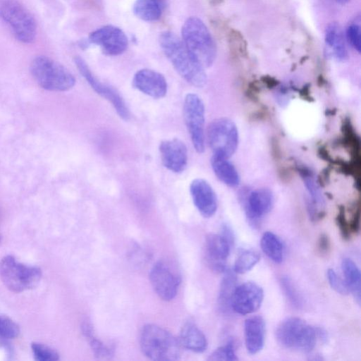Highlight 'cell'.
Segmentation results:
<instances>
[{"label":"cell","mask_w":361,"mask_h":361,"mask_svg":"<svg viewBox=\"0 0 361 361\" xmlns=\"http://www.w3.org/2000/svg\"><path fill=\"white\" fill-rule=\"evenodd\" d=\"M164 54L178 73L188 83L202 87L207 83L204 68L195 59L183 41L174 33L165 31L159 36Z\"/></svg>","instance_id":"obj_1"},{"label":"cell","mask_w":361,"mask_h":361,"mask_svg":"<svg viewBox=\"0 0 361 361\" xmlns=\"http://www.w3.org/2000/svg\"><path fill=\"white\" fill-rule=\"evenodd\" d=\"M182 41L195 58L205 68L215 61L216 47L214 40L205 24L197 17H190L184 23Z\"/></svg>","instance_id":"obj_2"},{"label":"cell","mask_w":361,"mask_h":361,"mask_svg":"<svg viewBox=\"0 0 361 361\" xmlns=\"http://www.w3.org/2000/svg\"><path fill=\"white\" fill-rule=\"evenodd\" d=\"M140 343L144 355L151 360L173 361L180 358L181 345L178 339L157 325L143 326Z\"/></svg>","instance_id":"obj_3"},{"label":"cell","mask_w":361,"mask_h":361,"mask_svg":"<svg viewBox=\"0 0 361 361\" xmlns=\"http://www.w3.org/2000/svg\"><path fill=\"white\" fill-rule=\"evenodd\" d=\"M278 343L290 350L310 353L318 339L316 328L298 317H288L283 320L276 331Z\"/></svg>","instance_id":"obj_4"},{"label":"cell","mask_w":361,"mask_h":361,"mask_svg":"<svg viewBox=\"0 0 361 361\" xmlns=\"http://www.w3.org/2000/svg\"><path fill=\"white\" fill-rule=\"evenodd\" d=\"M30 71L39 85L49 91H67L75 83L74 76L67 68L47 56L34 59Z\"/></svg>","instance_id":"obj_5"},{"label":"cell","mask_w":361,"mask_h":361,"mask_svg":"<svg viewBox=\"0 0 361 361\" xmlns=\"http://www.w3.org/2000/svg\"><path fill=\"white\" fill-rule=\"evenodd\" d=\"M0 277L5 286L15 293L36 287L42 278L39 268L22 264L11 256L3 257L0 262Z\"/></svg>","instance_id":"obj_6"},{"label":"cell","mask_w":361,"mask_h":361,"mask_svg":"<svg viewBox=\"0 0 361 361\" xmlns=\"http://www.w3.org/2000/svg\"><path fill=\"white\" fill-rule=\"evenodd\" d=\"M0 18L11 27L16 38L32 42L37 34V25L30 12L13 0L0 1Z\"/></svg>","instance_id":"obj_7"},{"label":"cell","mask_w":361,"mask_h":361,"mask_svg":"<svg viewBox=\"0 0 361 361\" xmlns=\"http://www.w3.org/2000/svg\"><path fill=\"white\" fill-rule=\"evenodd\" d=\"M207 140L213 154L229 158L238 144V132L235 124L228 118L214 120L207 130Z\"/></svg>","instance_id":"obj_8"},{"label":"cell","mask_w":361,"mask_h":361,"mask_svg":"<svg viewBox=\"0 0 361 361\" xmlns=\"http://www.w3.org/2000/svg\"><path fill=\"white\" fill-rule=\"evenodd\" d=\"M183 117L195 149L204 151V105L201 98L194 93L185 95L183 102Z\"/></svg>","instance_id":"obj_9"},{"label":"cell","mask_w":361,"mask_h":361,"mask_svg":"<svg viewBox=\"0 0 361 361\" xmlns=\"http://www.w3.org/2000/svg\"><path fill=\"white\" fill-rule=\"evenodd\" d=\"M74 62L78 71L92 90L111 104L121 118L124 121L129 120V109L119 92L113 87L99 81L81 57H75Z\"/></svg>","instance_id":"obj_10"},{"label":"cell","mask_w":361,"mask_h":361,"mask_svg":"<svg viewBox=\"0 0 361 361\" xmlns=\"http://www.w3.org/2000/svg\"><path fill=\"white\" fill-rule=\"evenodd\" d=\"M263 289L256 283L247 281L236 286L231 307L239 314L246 315L257 311L263 302Z\"/></svg>","instance_id":"obj_11"},{"label":"cell","mask_w":361,"mask_h":361,"mask_svg":"<svg viewBox=\"0 0 361 361\" xmlns=\"http://www.w3.org/2000/svg\"><path fill=\"white\" fill-rule=\"evenodd\" d=\"M90 43L99 46L104 54L117 56L128 47V38L124 32L114 25H105L93 31L90 37Z\"/></svg>","instance_id":"obj_12"},{"label":"cell","mask_w":361,"mask_h":361,"mask_svg":"<svg viewBox=\"0 0 361 361\" xmlns=\"http://www.w3.org/2000/svg\"><path fill=\"white\" fill-rule=\"evenodd\" d=\"M149 280L155 293L161 300L169 301L176 297L180 280L164 262L160 261L153 265L149 272Z\"/></svg>","instance_id":"obj_13"},{"label":"cell","mask_w":361,"mask_h":361,"mask_svg":"<svg viewBox=\"0 0 361 361\" xmlns=\"http://www.w3.org/2000/svg\"><path fill=\"white\" fill-rule=\"evenodd\" d=\"M299 173L307 192V211L312 221L321 220L325 215V200L314 173L308 168L302 167Z\"/></svg>","instance_id":"obj_14"},{"label":"cell","mask_w":361,"mask_h":361,"mask_svg":"<svg viewBox=\"0 0 361 361\" xmlns=\"http://www.w3.org/2000/svg\"><path fill=\"white\" fill-rule=\"evenodd\" d=\"M133 87L154 99H161L167 93L168 85L165 77L154 70L144 68L137 71L132 80Z\"/></svg>","instance_id":"obj_15"},{"label":"cell","mask_w":361,"mask_h":361,"mask_svg":"<svg viewBox=\"0 0 361 361\" xmlns=\"http://www.w3.org/2000/svg\"><path fill=\"white\" fill-rule=\"evenodd\" d=\"M163 165L174 173L185 171L188 164V149L185 144L178 138L165 140L159 147Z\"/></svg>","instance_id":"obj_16"},{"label":"cell","mask_w":361,"mask_h":361,"mask_svg":"<svg viewBox=\"0 0 361 361\" xmlns=\"http://www.w3.org/2000/svg\"><path fill=\"white\" fill-rule=\"evenodd\" d=\"M231 245L220 234L209 233L205 239V259L214 271L224 272Z\"/></svg>","instance_id":"obj_17"},{"label":"cell","mask_w":361,"mask_h":361,"mask_svg":"<svg viewBox=\"0 0 361 361\" xmlns=\"http://www.w3.org/2000/svg\"><path fill=\"white\" fill-rule=\"evenodd\" d=\"M190 192L195 207L202 216L209 218L216 213L217 198L207 181L202 178L193 180L190 185Z\"/></svg>","instance_id":"obj_18"},{"label":"cell","mask_w":361,"mask_h":361,"mask_svg":"<svg viewBox=\"0 0 361 361\" xmlns=\"http://www.w3.org/2000/svg\"><path fill=\"white\" fill-rule=\"evenodd\" d=\"M273 204L274 195L270 190L260 188L252 190L245 203L247 217L256 223L271 211Z\"/></svg>","instance_id":"obj_19"},{"label":"cell","mask_w":361,"mask_h":361,"mask_svg":"<svg viewBox=\"0 0 361 361\" xmlns=\"http://www.w3.org/2000/svg\"><path fill=\"white\" fill-rule=\"evenodd\" d=\"M266 325L260 316H253L244 323L245 343L247 352L255 355L262 350L264 345Z\"/></svg>","instance_id":"obj_20"},{"label":"cell","mask_w":361,"mask_h":361,"mask_svg":"<svg viewBox=\"0 0 361 361\" xmlns=\"http://www.w3.org/2000/svg\"><path fill=\"white\" fill-rule=\"evenodd\" d=\"M181 346L195 353H202L207 348V341L203 332L193 323H185L179 336Z\"/></svg>","instance_id":"obj_21"},{"label":"cell","mask_w":361,"mask_h":361,"mask_svg":"<svg viewBox=\"0 0 361 361\" xmlns=\"http://www.w3.org/2000/svg\"><path fill=\"white\" fill-rule=\"evenodd\" d=\"M325 43L330 54L337 61H343L348 58L343 32L337 23L329 24L325 31Z\"/></svg>","instance_id":"obj_22"},{"label":"cell","mask_w":361,"mask_h":361,"mask_svg":"<svg viewBox=\"0 0 361 361\" xmlns=\"http://www.w3.org/2000/svg\"><path fill=\"white\" fill-rule=\"evenodd\" d=\"M211 165L214 173L222 183L230 187H235L239 184L238 173L228 158L213 154Z\"/></svg>","instance_id":"obj_23"},{"label":"cell","mask_w":361,"mask_h":361,"mask_svg":"<svg viewBox=\"0 0 361 361\" xmlns=\"http://www.w3.org/2000/svg\"><path fill=\"white\" fill-rule=\"evenodd\" d=\"M341 268L345 283L358 305L361 301V274L357 264L349 258H344Z\"/></svg>","instance_id":"obj_24"},{"label":"cell","mask_w":361,"mask_h":361,"mask_svg":"<svg viewBox=\"0 0 361 361\" xmlns=\"http://www.w3.org/2000/svg\"><path fill=\"white\" fill-rule=\"evenodd\" d=\"M260 246L262 252L273 262L280 264L284 257V245L281 238L271 231L264 233Z\"/></svg>","instance_id":"obj_25"},{"label":"cell","mask_w":361,"mask_h":361,"mask_svg":"<svg viewBox=\"0 0 361 361\" xmlns=\"http://www.w3.org/2000/svg\"><path fill=\"white\" fill-rule=\"evenodd\" d=\"M164 8L163 0H136L133 12L145 21H155L160 18Z\"/></svg>","instance_id":"obj_26"},{"label":"cell","mask_w":361,"mask_h":361,"mask_svg":"<svg viewBox=\"0 0 361 361\" xmlns=\"http://www.w3.org/2000/svg\"><path fill=\"white\" fill-rule=\"evenodd\" d=\"M224 276L221 281L218 305L221 311L226 312L231 307V298L236 287L237 278L233 271L225 270Z\"/></svg>","instance_id":"obj_27"},{"label":"cell","mask_w":361,"mask_h":361,"mask_svg":"<svg viewBox=\"0 0 361 361\" xmlns=\"http://www.w3.org/2000/svg\"><path fill=\"white\" fill-rule=\"evenodd\" d=\"M260 255L254 250H245L236 258L234 264V272L245 274L251 270L259 261Z\"/></svg>","instance_id":"obj_28"},{"label":"cell","mask_w":361,"mask_h":361,"mask_svg":"<svg viewBox=\"0 0 361 361\" xmlns=\"http://www.w3.org/2000/svg\"><path fill=\"white\" fill-rule=\"evenodd\" d=\"M280 283L289 302L294 307L300 308L302 305V299L292 280L288 276H283L281 278Z\"/></svg>","instance_id":"obj_29"},{"label":"cell","mask_w":361,"mask_h":361,"mask_svg":"<svg viewBox=\"0 0 361 361\" xmlns=\"http://www.w3.org/2000/svg\"><path fill=\"white\" fill-rule=\"evenodd\" d=\"M238 359L233 341H229L224 345L219 347L208 358L212 361H235Z\"/></svg>","instance_id":"obj_30"},{"label":"cell","mask_w":361,"mask_h":361,"mask_svg":"<svg viewBox=\"0 0 361 361\" xmlns=\"http://www.w3.org/2000/svg\"><path fill=\"white\" fill-rule=\"evenodd\" d=\"M31 349L35 360L37 361H56L59 359V355L55 350L42 343H32Z\"/></svg>","instance_id":"obj_31"},{"label":"cell","mask_w":361,"mask_h":361,"mask_svg":"<svg viewBox=\"0 0 361 361\" xmlns=\"http://www.w3.org/2000/svg\"><path fill=\"white\" fill-rule=\"evenodd\" d=\"M20 334L18 325L6 316H0V338L6 340L13 339Z\"/></svg>","instance_id":"obj_32"},{"label":"cell","mask_w":361,"mask_h":361,"mask_svg":"<svg viewBox=\"0 0 361 361\" xmlns=\"http://www.w3.org/2000/svg\"><path fill=\"white\" fill-rule=\"evenodd\" d=\"M94 355L99 359H108L113 355V349L94 336V334L87 338Z\"/></svg>","instance_id":"obj_33"},{"label":"cell","mask_w":361,"mask_h":361,"mask_svg":"<svg viewBox=\"0 0 361 361\" xmlns=\"http://www.w3.org/2000/svg\"><path fill=\"white\" fill-rule=\"evenodd\" d=\"M326 275L330 286L336 293L341 295H348L349 293V290L345 280L342 279L334 269H329Z\"/></svg>","instance_id":"obj_34"},{"label":"cell","mask_w":361,"mask_h":361,"mask_svg":"<svg viewBox=\"0 0 361 361\" xmlns=\"http://www.w3.org/2000/svg\"><path fill=\"white\" fill-rule=\"evenodd\" d=\"M346 37L355 50L358 53L361 51V30L360 25L357 23H350L346 30Z\"/></svg>","instance_id":"obj_35"},{"label":"cell","mask_w":361,"mask_h":361,"mask_svg":"<svg viewBox=\"0 0 361 361\" xmlns=\"http://www.w3.org/2000/svg\"><path fill=\"white\" fill-rule=\"evenodd\" d=\"M337 225L339 228L341 236L345 240H348L351 236L349 222H348L343 208H341L336 218Z\"/></svg>","instance_id":"obj_36"},{"label":"cell","mask_w":361,"mask_h":361,"mask_svg":"<svg viewBox=\"0 0 361 361\" xmlns=\"http://www.w3.org/2000/svg\"><path fill=\"white\" fill-rule=\"evenodd\" d=\"M330 240L326 233H322L318 239V250L321 254H327L330 250Z\"/></svg>","instance_id":"obj_37"},{"label":"cell","mask_w":361,"mask_h":361,"mask_svg":"<svg viewBox=\"0 0 361 361\" xmlns=\"http://www.w3.org/2000/svg\"><path fill=\"white\" fill-rule=\"evenodd\" d=\"M221 235H222L231 245L233 243L234 235L228 225L226 224L223 225Z\"/></svg>","instance_id":"obj_38"},{"label":"cell","mask_w":361,"mask_h":361,"mask_svg":"<svg viewBox=\"0 0 361 361\" xmlns=\"http://www.w3.org/2000/svg\"><path fill=\"white\" fill-rule=\"evenodd\" d=\"M310 360H314V361L315 360L321 361L323 360V358L320 355L316 354V355H311Z\"/></svg>","instance_id":"obj_39"},{"label":"cell","mask_w":361,"mask_h":361,"mask_svg":"<svg viewBox=\"0 0 361 361\" xmlns=\"http://www.w3.org/2000/svg\"><path fill=\"white\" fill-rule=\"evenodd\" d=\"M336 1H337V2H338L341 4H345L350 0H336Z\"/></svg>","instance_id":"obj_40"}]
</instances>
